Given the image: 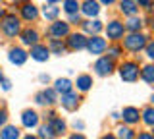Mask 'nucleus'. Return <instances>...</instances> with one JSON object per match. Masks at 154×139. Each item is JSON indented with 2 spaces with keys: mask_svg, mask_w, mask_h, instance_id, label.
<instances>
[{
  "mask_svg": "<svg viewBox=\"0 0 154 139\" xmlns=\"http://www.w3.org/2000/svg\"><path fill=\"white\" fill-rule=\"evenodd\" d=\"M119 71V77L123 81H127V83H133V81L139 79V75H141V70H139V64L133 60H127V62H122V66L118 68Z\"/></svg>",
  "mask_w": 154,
  "mask_h": 139,
  "instance_id": "obj_1",
  "label": "nucleus"
},
{
  "mask_svg": "<svg viewBox=\"0 0 154 139\" xmlns=\"http://www.w3.org/2000/svg\"><path fill=\"white\" fill-rule=\"evenodd\" d=\"M146 37L143 35V33H129L127 37L123 39V46L127 50H131V52H139V50H143L144 46H146Z\"/></svg>",
  "mask_w": 154,
  "mask_h": 139,
  "instance_id": "obj_2",
  "label": "nucleus"
},
{
  "mask_svg": "<svg viewBox=\"0 0 154 139\" xmlns=\"http://www.w3.org/2000/svg\"><path fill=\"white\" fill-rule=\"evenodd\" d=\"M2 31H4L6 37H10V39H14V37H17L19 33H21V23H19V20L14 16V14H8V16L2 20Z\"/></svg>",
  "mask_w": 154,
  "mask_h": 139,
  "instance_id": "obj_3",
  "label": "nucleus"
},
{
  "mask_svg": "<svg viewBox=\"0 0 154 139\" xmlns=\"http://www.w3.org/2000/svg\"><path fill=\"white\" fill-rule=\"evenodd\" d=\"M94 71H96V75H100V77L110 75L114 71V60L110 58V56H100V58L94 62Z\"/></svg>",
  "mask_w": 154,
  "mask_h": 139,
  "instance_id": "obj_4",
  "label": "nucleus"
},
{
  "mask_svg": "<svg viewBox=\"0 0 154 139\" xmlns=\"http://www.w3.org/2000/svg\"><path fill=\"white\" fill-rule=\"evenodd\" d=\"M106 41L102 39V37H98V35H91V39L87 41V50L91 52L93 56H98V54H102V52L106 50Z\"/></svg>",
  "mask_w": 154,
  "mask_h": 139,
  "instance_id": "obj_5",
  "label": "nucleus"
},
{
  "mask_svg": "<svg viewBox=\"0 0 154 139\" xmlns=\"http://www.w3.org/2000/svg\"><path fill=\"white\" fill-rule=\"evenodd\" d=\"M52 39H64V37H69V23L67 21H54L48 29Z\"/></svg>",
  "mask_w": 154,
  "mask_h": 139,
  "instance_id": "obj_6",
  "label": "nucleus"
},
{
  "mask_svg": "<svg viewBox=\"0 0 154 139\" xmlns=\"http://www.w3.org/2000/svg\"><path fill=\"white\" fill-rule=\"evenodd\" d=\"M123 31H125V25L122 21H118V20H112L106 25V35H108V39H112V41H119L123 37Z\"/></svg>",
  "mask_w": 154,
  "mask_h": 139,
  "instance_id": "obj_7",
  "label": "nucleus"
},
{
  "mask_svg": "<svg viewBox=\"0 0 154 139\" xmlns=\"http://www.w3.org/2000/svg\"><path fill=\"white\" fill-rule=\"evenodd\" d=\"M87 37L83 35V33H69V37H67V49H71V50H83L87 49Z\"/></svg>",
  "mask_w": 154,
  "mask_h": 139,
  "instance_id": "obj_8",
  "label": "nucleus"
},
{
  "mask_svg": "<svg viewBox=\"0 0 154 139\" xmlns=\"http://www.w3.org/2000/svg\"><path fill=\"white\" fill-rule=\"evenodd\" d=\"M35 100H37L38 104H42V106H46V104H48V106L54 104L56 100H58L56 99V89H42L41 93L35 95Z\"/></svg>",
  "mask_w": 154,
  "mask_h": 139,
  "instance_id": "obj_9",
  "label": "nucleus"
},
{
  "mask_svg": "<svg viewBox=\"0 0 154 139\" xmlns=\"http://www.w3.org/2000/svg\"><path fill=\"white\" fill-rule=\"evenodd\" d=\"M19 12H21V17L25 21H35L38 17V8L33 2H23V6L19 8Z\"/></svg>",
  "mask_w": 154,
  "mask_h": 139,
  "instance_id": "obj_10",
  "label": "nucleus"
},
{
  "mask_svg": "<svg viewBox=\"0 0 154 139\" xmlns=\"http://www.w3.org/2000/svg\"><path fill=\"white\" fill-rule=\"evenodd\" d=\"M27 52L23 49H19V46H14V49H10V54H8V60L12 62V64L16 66H23L27 62Z\"/></svg>",
  "mask_w": 154,
  "mask_h": 139,
  "instance_id": "obj_11",
  "label": "nucleus"
},
{
  "mask_svg": "<svg viewBox=\"0 0 154 139\" xmlns=\"http://www.w3.org/2000/svg\"><path fill=\"white\" fill-rule=\"evenodd\" d=\"M19 37H21V43L27 46H35L38 45V31L37 29H31V27H27V29H23L21 33H19Z\"/></svg>",
  "mask_w": 154,
  "mask_h": 139,
  "instance_id": "obj_12",
  "label": "nucleus"
},
{
  "mask_svg": "<svg viewBox=\"0 0 154 139\" xmlns=\"http://www.w3.org/2000/svg\"><path fill=\"white\" fill-rule=\"evenodd\" d=\"M29 54L37 62H46L48 56H50V49L45 46V45H35V46H31V52H29Z\"/></svg>",
  "mask_w": 154,
  "mask_h": 139,
  "instance_id": "obj_13",
  "label": "nucleus"
},
{
  "mask_svg": "<svg viewBox=\"0 0 154 139\" xmlns=\"http://www.w3.org/2000/svg\"><path fill=\"white\" fill-rule=\"evenodd\" d=\"M21 124H23V128H27V129L37 128V126H38V114L35 112V110H23V114H21Z\"/></svg>",
  "mask_w": 154,
  "mask_h": 139,
  "instance_id": "obj_14",
  "label": "nucleus"
},
{
  "mask_svg": "<svg viewBox=\"0 0 154 139\" xmlns=\"http://www.w3.org/2000/svg\"><path fill=\"white\" fill-rule=\"evenodd\" d=\"M81 12H83V16L87 17H96L100 12V4L96 2V0H85L83 4H81Z\"/></svg>",
  "mask_w": 154,
  "mask_h": 139,
  "instance_id": "obj_15",
  "label": "nucleus"
},
{
  "mask_svg": "<svg viewBox=\"0 0 154 139\" xmlns=\"http://www.w3.org/2000/svg\"><path fill=\"white\" fill-rule=\"evenodd\" d=\"M122 118L125 124H129V126H135V124H139V110L135 106H125L122 110Z\"/></svg>",
  "mask_w": 154,
  "mask_h": 139,
  "instance_id": "obj_16",
  "label": "nucleus"
},
{
  "mask_svg": "<svg viewBox=\"0 0 154 139\" xmlns=\"http://www.w3.org/2000/svg\"><path fill=\"white\" fill-rule=\"evenodd\" d=\"M119 10H122V14L131 17V16H137L139 14V4L135 0H122L119 2Z\"/></svg>",
  "mask_w": 154,
  "mask_h": 139,
  "instance_id": "obj_17",
  "label": "nucleus"
},
{
  "mask_svg": "<svg viewBox=\"0 0 154 139\" xmlns=\"http://www.w3.org/2000/svg\"><path fill=\"white\" fill-rule=\"evenodd\" d=\"M62 106H64L66 110H75L77 106H79V97H77L75 93H66L62 95Z\"/></svg>",
  "mask_w": 154,
  "mask_h": 139,
  "instance_id": "obj_18",
  "label": "nucleus"
},
{
  "mask_svg": "<svg viewBox=\"0 0 154 139\" xmlns=\"http://www.w3.org/2000/svg\"><path fill=\"white\" fill-rule=\"evenodd\" d=\"M48 116H50V128H52V131L56 133V135H62V133L66 131V122L62 118H58L56 114H48Z\"/></svg>",
  "mask_w": 154,
  "mask_h": 139,
  "instance_id": "obj_19",
  "label": "nucleus"
},
{
  "mask_svg": "<svg viewBox=\"0 0 154 139\" xmlns=\"http://www.w3.org/2000/svg\"><path fill=\"white\" fill-rule=\"evenodd\" d=\"M54 85H56V93H62V95H66V93H71V89H73V83H71L67 77H60V79H56L54 81Z\"/></svg>",
  "mask_w": 154,
  "mask_h": 139,
  "instance_id": "obj_20",
  "label": "nucleus"
},
{
  "mask_svg": "<svg viewBox=\"0 0 154 139\" xmlns=\"http://www.w3.org/2000/svg\"><path fill=\"white\" fill-rule=\"evenodd\" d=\"M75 85H77V89H79L81 93H87V91L91 89V85H93V77L87 75V74H81V75H77Z\"/></svg>",
  "mask_w": 154,
  "mask_h": 139,
  "instance_id": "obj_21",
  "label": "nucleus"
},
{
  "mask_svg": "<svg viewBox=\"0 0 154 139\" xmlns=\"http://www.w3.org/2000/svg\"><path fill=\"white\" fill-rule=\"evenodd\" d=\"M81 27H83V31L91 33V35H98V33L102 31V23H100L98 20H94V21H83V23H81Z\"/></svg>",
  "mask_w": 154,
  "mask_h": 139,
  "instance_id": "obj_22",
  "label": "nucleus"
},
{
  "mask_svg": "<svg viewBox=\"0 0 154 139\" xmlns=\"http://www.w3.org/2000/svg\"><path fill=\"white\" fill-rule=\"evenodd\" d=\"M0 139H19V129L16 126H4L0 129Z\"/></svg>",
  "mask_w": 154,
  "mask_h": 139,
  "instance_id": "obj_23",
  "label": "nucleus"
},
{
  "mask_svg": "<svg viewBox=\"0 0 154 139\" xmlns=\"http://www.w3.org/2000/svg\"><path fill=\"white\" fill-rule=\"evenodd\" d=\"M125 29L131 31V33H139V31L143 29V20H141V17H137V16H131L127 20V23H125Z\"/></svg>",
  "mask_w": 154,
  "mask_h": 139,
  "instance_id": "obj_24",
  "label": "nucleus"
},
{
  "mask_svg": "<svg viewBox=\"0 0 154 139\" xmlns=\"http://www.w3.org/2000/svg\"><path fill=\"white\" fill-rule=\"evenodd\" d=\"M141 79L146 81L148 85H154V64H148L141 70Z\"/></svg>",
  "mask_w": 154,
  "mask_h": 139,
  "instance_id": "obj_25",
  "label": "nucleus"
},
{
  "mask_svg": "<svg viewBox=\"0 0 154 139\" xmlns=\"http://www.w3.org/2000/svg\"><path fill=\"white\" fill-rule=\"evenodd\" d=\"M66 46H67V45H64L60 39H50V45H48V49H50V52H54V54L62 56V54L66 52Z\"/></svg>",
  "mask_w": 154,
  "mask_h": 139,
  "instance_id": "obj_26",
  "label": "nucleus"
},
{
  "mask_svg": "<svg viewBox=\"0 0 154 139\" xmlns=\"http://www.w3.org/2000/svg\"><path fill=\"white\" fill-rule=\"evenodd\" d=\"M58 14H60V8H56L54 4H50V6H45V8H42V16H45V20L56 21Z\"/></svg>",
  "mask_w": 154,
  "mask_h": 139,
  "instance_id": "obj_27",
  "label": "nucleus"
},
{
  "mask_svg": "<svg viewBox=\"0 0 154 139\" xmlns=\"http://www.w3.org/2000/svg\"><path fill=\"white\" fill-rule=\"evenodd\" d=\"M79 2L77 0H64V12L67 16H71V14H79Z\"/></svg>",
  "mask_w": 154,
  "mask_h": 139,
  "instance_id": "obj_28",
  "label": "nucleus"
},
{
  "mask_svg": "<svg viewBox=\"0 0 154 139\" xmlns=\"http://www.w3.org/2000/svg\"><path fill=\"white\" fill-rule=\"evenodd\" d=\"M143 122L146 124V126H150V128H154V108L152 106H146L143 110Z\"/></svg>",
  "mask_w": 154,
  "mask_h": 139,
  "instance_id": "obj_29",
  "label": "nucleus"
},
{
  "mask_svg": "<svg viewBox=\"0 0 154 139\" xmlns=\"http://www.w3.org/2000/svg\"><path fill=\"white\" fill-rule=\"evenodd\" d=\"M38 137H41V139H54V137H56V133L52 131L50 124H46V126H41V128H38Z\"/></svg>",
  "mask_w": 154,
  "mask_h": 139,
  "instance_id": "obj_30",
  "label": "nucleus"
},
{
  "mask_svg": "<svg viewBox=\"0 0 154 139\" xmlns=\"http://www.w3.org/2000/svg\"><path fill=\"white\" fill-rule=\"evenodd\" d=\"M118 137L119 139H135L137 135H135V131H133L131 128L122 126V128H118Z\"/></svg>",
  "mask_w": 154,
  "mask_h": 139,
  "instance_id": "obj_31",
  "label": "nucleus"
},
{
  "mask_svg": "<svg viewBox=\"0 0 154 139\" xmlns=\"http://www.w3.org/2000/svg\"><path fill=\"white\" fill-rule=\"evenodd\" d=\"M122 49H119V46H110V49H108V54H110V58H119V56H122Z\"/></svg>",
  "mask_w": 154,
  "mask_h": 139,
  "instance_id": "obj_32",
  "label": "nucleus"
},
{
  "mask_svg": "<svg viewBox=\"0 0 154 139\" xmlns=\"http://www.w3.org/2000/svg\"><path fill=\"white\" fill-rule=\"evenodd\" d=\"M144 50H146V56L150 60H154V41H150V43H146V46H144Z\"/></svg>",
  "mask_w": 154,
  "mask_h": 139,
  "instance_id": "obj_33",
  "label": "nucleus"
},
{
  "mask_svg": "<svg viewBox=\"0 0 154 139\" xmlns=\"http://www.w3.org/2000/svg\"><path fill=\"white\" fill-rule=\"evenodd\" d=\"M135 139H154V135H152L150 131H143V133H139Z\"/></svg>",
  "mask_w": 154,
  "mask_h": 139,
  "instance_id": "obj_34",
  "label": "nucleus"
},
{
  "mask_svg": "<svg viewBox=\"0 0 154 139\" xmlns=\"http://www.w3.org/2000/svg\"><path fill=\"white\" fill-rule=\"evenodd\" d=\"M6 122H8V114H6V110H0V126H6Z\"/></svg>",
  "mask_w": 154,
  "mask_h": 139,
  "instance_id": "obj_35",
  "label": "nucleus"
},
{
  "mask_svg": "<svg viewBox=\"0 0 154 139\" xmlns=\"http://www.w3.org/2000/svg\"><path fill=\"white\" fill-rule=\"evenodd\" d=\"M139 2V6H143V8H146V10H150V0H137Z\"/></svg>",
  "mask_w": 154,
  "mask_h": 139,
  "instance_id": "obj_36",
  "label": "nucleus"
},
{
  "mask_svg": "<svg viewBox=\"0 0 154 139\" xmlns=\"http://www.w3.org/2000/svg\"><path fill=\"white\" fill-rule=\"evenodd\" d=\"M79 20H81V16H79V14H71V16H69V21H71V23H75V21L79 23Z\"/></svg>",
  "mask_w": 154,
  "mask_h": 139,
  "instance_id": "obj_37",
  "label": "nucleus"
},
{
  "mask_svg": "<svg viewBox=\"0 0 154 139\" xmlns=\"http://www.w3.org/2000/svg\"><path fill=\"white\" fill-rule=\"evenodd\" d=\"M10 87H12V83H10L8 79H4V81H2V89H4V91H10Z\"/></svg>",
  "mask_w": 154,
  "mask_h": 139,
  "instance_id": "obj_38",
  "label": "nucleus"
},
{
  "mask_svg": "<svg viewBox=\"0 0 154 139\" xmlns=\"http://www.w3.org/2000/svg\"><path fill=\"white\" fill-rule=\"evenodd\" d=\"M69 139H87L83 133H73V135H69Z\"/></svg>",
  "mask_w": 154,
  "mask_h": 139,
  "instance_id": "obj_39",
  "label": "nucleus"
},
{
  "mask_svg": "<svg viewBox=\"0 0 154 139\" xmlns=\"http://www.w3.org/2000/svg\"><path fill=\"white\" fill-rule=\"evenodd\" d=\"M73 128H75V129H83V128H85V124L79 120V122H75V124H73Z\"/></svg>",
  "mask_w": 154,
  "mask_h": 139,
  "instance_id": "obj_40",
  "label": "nucleus"
},
{
  "mask_svg": "<svg viewBox=\"0 0 154 139\" xmlns=\"http://www.w3.org/2000/svg\"><path fill=\"white\" fill-rule=\"evenodd\" d=\"M6 16H8V14H6V10H4V8H0V20H4Z\"/></svg>",
  "mask_w": 154,
  "mask_h": 139,
  "instance_id": "obj_41",
  "label": "nucleus"
},
{
  "mask_svg": "<svg viewBox=\"0 0 154 139\" xmlns=\"http://www.w3.org/2000/svg\"><path fill=\"white\" fill-rule=\"evenodd\" d=\"M100 139H116V135H112V133H106V135H102Z\"/></svg>",
  "mask_w": 154,
  "mask_h": 139,
  "instance_id": "obj_42",
  "label": "nucleus"
},
{
  "mask_svg": "<svg viewBox=\"0 0 154 139\" xmlns=\"http://www.w3.org/2000/svg\"><path fill=\"white\" fill-rule=\"evenodd\" d=\"M100 2H102V4H106V6H110V4H114L116 0H100Z\"/></svg>",
  "mask_w": 154,
  "mask_h": 139,
  "instance_id": "obj_43",
  "label": "nucleus"
},
{
  "mask_svg": "<svg viewBox=\"0 0 154 139\" xmlns=\"http://www.w3.org/2000/svg\"><path fill=\"white\" fill-rule=\"evenodd\" d=\"M23 139H41V137H37V135H25Z\"/></svg>",
  "mask_w": 154,
  "mask_h": 139,
  "instance_id": "obj_44",
  "label": "nucleus"
},
{
  "mask_svg": "<svg viewBox=\"0 0 154 139\" xmlns=\"http://www.w3.org/2000/svg\"><path fill=\"white\" fill-rule=\"evenodd\" d=\"M4 81V74H2V68H0V83Z\"/></svg>",
  "mask_w": 154,
  "mask_h": 139,
  "instance_id": "obj_45",
  "label": "nucleus"
},
{
  "mask_svg": "<svg viewBox=\"0 0 154 139\" xmlns=\"http://www.w3.org/2000/svg\"><path fill=\"white\" fill-rule=\"evenodd\" d=\"M46 2H50V4H58L60 0H46Z\"/></svg>",
  "mask_w": 154,
  "mask_h": 139,
  "instance_id": "obj_46",
  "label": "nucleus"
},
{
  "mask_svg": "<svg viewBox=\"0 0 154 139\" xmlns=\"http://www.w3.org/2000/svg\"><path fill=\"white\" fill-rule=\"evenodd\" d=\"M150 103H152V104H154V95H152V97H150Z\"/></svg>",
  "mask_w": 154,
  "mask_h": 139,
  "instance_id": "obj_47",
  "label": "nucleus"
},
{
  "mask_svg": "<svg viewBox=\"0 0 154 139\" xmlns=\"http://www.w3.org/2000/svg\"><path fill=\"white\" fill-rule=\"evenodd\" d=\"M152 31H154V21H152Z\"/></svg>",
  "mask_w": 154,
  "mask_h": 139,
  "instance_id": "obj_48",
  "label": "nucleus"
},
{
  "mask_svg": "<svg viewBox=\"0 0 154 139\" xmlns=\"http://www.w3.org/2000/svg\"><path fill=\"white\" fill-rule=\"evenodd\" d=\"M12 2H19V0H12Z\"/></svg>",
  "mask_w": 154,
  "mask_h": 139,
  "instance_id": "obj_49",
  "label": "nucleus"
},
{
  "mask_svg": "<svg viewBox=\"0 0 154 139\" xmlns=\"http://www.w3.org/2000/svg\"><path fill=\"white\" fill-rule=\"evenodd\" d=\"M152 135H154V133H152Z\"/></svg>",
  "mask_w": 154,
  "mask_h": 139,
  "instance_id": "obj_50",
  "label": "nucleus"
}]
</instances>
